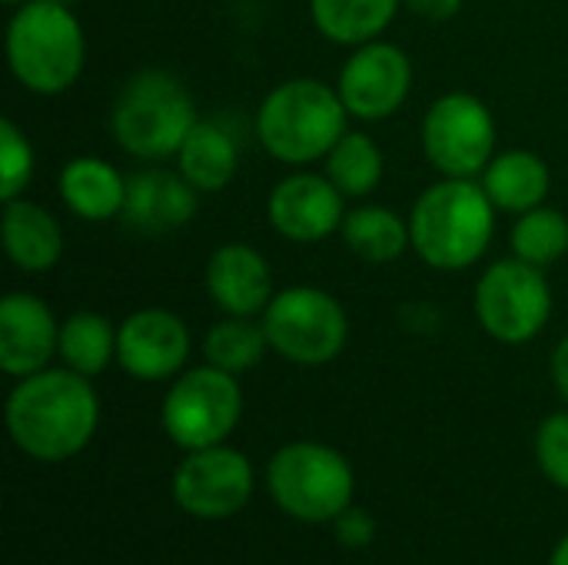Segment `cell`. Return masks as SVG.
Returning <instances> with one entry per match:
<instances>
[{"mask_svg": "<svg viewBox=\"0 0 568 565\" xmlns=\"http://www.w3.org/2000/svg\"><path fill=\"white\" fill-rule=\"evenodd\" d=\"M97 423V393L90 380L73 370H40L23 376L7 400L10 440L40 463L77 456L93 440Z\"/></svg>", "mask_w": 568, "mask_h": 565, "instance_id": "cell-1", "label": "cell"}, {"mask_svg": "<svg viewBox=\"0 0 568 565\" xmlns=\"http://www.w3.org/2000/svg\"><path fill=\"white\" fill-rule=\"evenodd\" d=\"M496 233V206L473 180L446 176L429 186L409 213V240L433 270L473 266Z\"/></svg>", "mask_w": 568, "mask_h": 565, "instance_id": "cell-2", "label": "cell"}, {"mask_svg": "<svg viewBox=\"0 0 568 565\" xmlns=\"http://www.w3.org/2000/svg\"><path fill=\"white\" fill-rule=\"evenodd\" d=\"M87 43L80 20L63 0H27L7 23L10 73L40 97L70 90L83 70Z\"/></svg>", "mask_w": 568, "mask_h": 565, "instance_id": "cell-3", "label": "cell"}, {"mask_svg": "<svg viewBox=\"0 0 568 565\" xmlns=\"http://www.w3.org/2000/svg\"><path fill=\"white\" fill-rule=\"evenodd\" d=\"M346 113L339 90L296 77L266 93L256 113V137L280 163H313L346 133Z\"/></svg>", "mask_w": 568, "mask_h": 565, "instance_id": "cell-4", "label": "cell"}, {"mask_svg": "<svg viewBox=\"0 0 568 565\" xmlns=\"http://www.w3.org/2000/svg\"><path fill=\"white\" fill-rule=\"evenodd\" d=\"M196 123L193 93L166 70L133 73L120 87L110 113L116 143L140 160L176 157Z\"/></svg>", "mask_w": 568, "mask_h": 565, "instance_id": "cell-5", "label": "cell"}, {"mask_svg": "<svg viewBox=\"0 0 568 565\" xmlns=\"http://www.w3.org/2000/svg\"><path fill=\"white\" fill-rule=\"evenodd\" d=\"M276 506L300 523H333L353 503V466L323 443H290L266 470Z\"/></svg>", "mask_w": 568, "mask_h": 565, "instance_id": "cell-6", "label": "cell"}, {"mask_svg": "<svg viewBox=\"0 0 568 565\" xmlns=\"http://www.w3.org/2000/svg\"><path fill=\"white\" fill-rule=\"evenodd\" d=\"M270 350L296 366H323L346 346L349 323L336 296L316 286H290L263 310Z\"/></svg>", "mask_w": 568, "mask_h": 565, "instance_id": "cell-7", "label": "cell"}, {"mask_svg": "<svg viewBox=\"0 0 568 565\" xmlns=\"http://www.w3.org/2000/svg\"><path fill=\"white\" fill-rule=\"evenodd\" d=\"M243 416V393L233 373L216 366L186 370L166 393L160 420L166 436L186 453L220 446Z\"/></svg>", "mask_w": 568, "mask_h": 565, "instance_id": "cell-8", "label": "cell"}, {"mask_svg": "<svg viewBox=\"0 0 568 565\" xmlns=\"http://www.w3.org/2000/svg\"><path fill=\"white\" fill-rule=\"evenodd\" d=\"M476 316L499 343H529L552 316V290L542 266L499 260L476 283Z\"/></svg>", "mask_w": 568, "mask_h": 565, "instance_id": "cell-9", "label": "cell"}, {"mask_svg": "<svg viewBox=\"0 0 568 565\" xmlns=\"http://www.w3.org/2000/svg\"><path fill=\"white\" fill-rule=\"evenodd\" d=\"M423 150L446 176L473 180L483 173L496 150V120L473 93L439 97L423 120Z\"/></svg>", "mask_w": 568, "mask_h": 565, "instance_id": "cell-10", "label": "cell"}, {"mask_svg": "<svg viewBox=\"0 0 568 565\" xmlns=\"http://www.w3.org/2000/svg\"><path fill=\"white\" fill-rule=\"evenodd\" d=\"M253 486L250 460L226 446L193 450L173 473V500L196 519L236 516L250 503Z\"/></svg>", "mask_w": 568, "mask_h": 565, "instance_id": "cell-11", "label": "cell"}, {"mask_svg": "<svg viewBox=\"0 0 568 565\" xmlns=\"http://www.w3.org/2000/svg\"><path fill=\"white\" fill-rule=\"evenodd\" d=\"M336 90L353 117L386 120L413 90V63L396 43L369 40L343 63Z\"/></svg>", "mask_w": 568, "mask_h": 565, "instance_id": "cell-12", "label": "cell"}, {"mask_svg": "<svg viewBox=\"0 0 568 565\" xmlns=\"http://www.w3.org/2000/svg\"><path fill=\"white\" fill-rule=\"evenodd\" d=\"M190 356V330L170 310L130 313L116 330L120 366L143 383H160L176 376Z\"/></svg>", "mask_w": 568, "mask_h": 565, "instance_id": "cell-13", "label": "cell"}, {"mask_svg": "<svg viewBox=\"0 0 568 565\" xmlns=\"http://www.w3.org/2000/svg\"><path fill=\"white\" fill-rule=\"evenodd\" d=\"M343 193L329 176L293 173L280 180L270 193L266 213L280 236L293 243H320L329 233L343 230Z\"/></svg>", "mask_w": 568, "mask_h": 565, "instance_id": "cell-14", "label": "cell"}, {"mask_svg": "<svg viewBox=\"0 0 568 565\" xmlns=\"http://www.w3.org/2000/svg\"><path fill=\"white\" fill-rule=\"evenodd\" d=\"M60 350V323L50 306L30 293H7L0 300V370L7 376H33L47 370Z\"/></svg>", "mask_w": 568, "mask_h": 565, "instance_id": "cell-15", "label": "cell"}, {"mask_svg": "<svg viewBox=\"0 0 568 565\" xmlns=\"http://www.w3.org/2000/svg\"><path fill=\"white\" fill-rule=\"evenodd\" d=\"M196 206H200V190L180 170L170 173L163 167H150L126 180V200L120 220L143 236H156L190 223L196 216Z\"/></svg>", "mask_w": 568, "mask_h": 565, "instance_id": "cell-16", "label": "cell"}, {"mask_svg": "<svg viewBox=\"0 0 568 565\" xmlns=\"http://www.w3.org/2000/svg\"><path fill=\"white\" fill-rule=\"evenodd\" d=\"M206 293L226 316H256L273 300L270 263L250 243H223L206 263Z\"/></svg>", "mask_w": 568, "mask_h": 565, "instance_id": "cell-17", "label": "cell"}, {"mask_svg": "<svg viewBox=\"0 0 568 565\" xmlns=\"http://www.w3.org/2000/svg\"><path fill=\"white\" fill-rule=\"evenodd\" d=\"M3 250L23 273H47L63 253V233L50 210L23 196L3 203Z\"/></svg>", "mask_w": 568, "mask_h": 565, "instance_id": "cell-18", "label": "cell"}, {"mask_svg": "<svg viewBox=\"0 0 568 565\" xmlns=\"http://www.w3.org/2000/svg\"><path fill=\"white\" fill-rule=\"evenodd\" d=\"M60 196L80 220L103 223L123 213L126 180L100 157H73L60 170Z\"/></svg>", "mask_w": 568, "mask_h": 565, "instance_id": "cell-19", "label": "cell"}, {"mask_svg": "<svg viewBox=\"0 0 568 565\" xmlns=\"http://www.w3.org/2000/svg\"><path fill=\"white\" fill-rule=\"evenodd\" d=\"M549 186H552V173L546 160L529 150L499 153L483 170V190L496 210L529 213L542 206V200L549 196Z\"/></svg>", "mask_w": 568, "mask_h": 565, "instance_id": "cell-20", "label": "cell"}, {"mask_svg": "<svg viewBox=\"0 0 568 565\" xmlns=\"http://www.w3.org/2000/svg\"><path fill=\"white\" fill-rule=\"evenodd\" d=\"M240 167V150L236 140L216 127L200 120L190 137L183 140L180 153H176V170L200 190V193H220L233 183Z\"/></svg>", "mask_w": 568, "mask_h": 565, "instance_id": "cell-21", "label": "cell"}, {"mask_svg": "<svg viewBox=\"0 0 568 565\" xmlns=\"http://www.w3.org/2000/svg\"><path fill=\"white\" fill-rule=\"evenodd\" d=\"M399 0H310V17L316 30L346 47H363L376 40L396 17Z\"/></svg>", "mask_w": 568, "mask_h": 565, "instance_id": "cell-22", "label": "cell"}, {"mask_svg": "<svg viewBox=\"0 0 568 565\" xmlns=\"http://www.w3.org/2000/svg\"><path fill=\"white\" fill-rule=\"evenodd\" d=\"M343 240L366 263H393L406 253V246H413L409 223H403L389 206H359L346 213Z\"/></svg>", "mask_w": 568, "mask_h": 565, "instance_id": "cell-23", "label": "cell"}, {"mask_svg": "<svg viewBox=\"0 0 568 565\" xmlns=\"http://www.w3.org/2000/svg\"><path fill=\"white\" fill-rule=\"evenodd\" d=\"M60 360L80 376H97L116 356V330L100 313H73L60 323Z\"/></svg>", "mask_w": 568, "mask_h": 565, "instance_id": "cell-24", "label": "cell"}, {"mask_svg": "<svg viewBox=\"0 0 568 565\" xmlns=\"http://www.w3.org/2000/svg\"><path fill=\"white\" fill-rule=\"evenodd\" d=\"M326 176L343 196H366L383 180V150L366 133H343L326 153Z\"/></svg>", "mask_w": 568, "mask_h": 565, "instance_id": "cell-25", "label": "cell"}, {"mask_svg": "<svg viewBox=\"0 0 568 565\" xmlns=\"http://www.w3.org/2000/svg\"><path fill=\"white\" fill-rule=\"evenodd\" d=\"M266 346L270 340H266L263 323H253V316H226L206 333L203 356L210 366L240 376L263 360Z\"/></svg>", "mask_w": 568, "mask_h": 565, "instance_id": "cell-26", "label": "cell"}, {"mask_svg": "<svg viewBox=\"0 0 568 565\" xmlns=\"http://www.w3.org/2000/svg\"><path fill=\"white\" fill-rule=\"evenodd\" d=\"M513 253L532 266H549L568 253V220L559 210L536 206L513 226Z\"/></svg>", "mask_w": 568, "mask_h": 565, "instance_id": "cell-27", "label": "cell"}, {"mask_svg": "<svg viewBox=\"0 0 568 565\" xmlns=\"http://www.w3.org/2000/svg\"><path fill=\"white\" fill-rule=\"evenodd\" d=\"M33 176V147L13 120H0V200H17Z\"/></svg>", "mask_w": 568, "mask_h": 565, "instance_id": "cell-28", "label": "cell"}, {"mask_svg": "<svg viewBox=\"0 0 568 565\" xmlns=\"http://www.w3.org/2000/svg\"><path fill=\"white\" fill-rule=\"evenodd\" d=\"M536 460L549 483L568 490V413H552L536 433Z\"/></svg>", "mask_w": 568, "mask_h": 565, "instance_id": "cell-29", "label": "cell"}, {"mask_svg": "<svg viewBox=\"0 0 568 565\" xmlns=\"http://www.w3.org/2000/svg\"><path fill=\"white\" fill-rule=\"evenodd\" d=\"M333 533H336V543L346 546V549H366L373 539H376V523L366 509H343L336 519H333Z\"/></svg>", "mask_w": 568, "mask_h": 565, "instance_id": "cell-30", "label": "cell"}, {"mask_svg": "<svg viewBox=\"0 0 568 565\" xmlns=\"http://www.w3.org/2000/svg\"><path fill=\"white\" fill-rule=\"evenodd\" d=\"M403 3L426 20H449L463 7V0H403Z\"/></svg>", "mask_w": 568, "mask_h": 565, "instance_id": "cell-31", "label": "cell"}, {"mask_svg": "<svg viewBox=\"0 0 568 565\" xmlns=\"http://www.w3.org/2000/svg\"><path fill=\"white\" fill-rule=\"evenodd\" d=\"M549 373H552V383H556L559 396L568 403V336L556 346L552 363H549Z\"/></svg>", "mask_w": 568, "mask_h": 565, "instance_id": "cell-32", "label": "cell"}, {"mask_svg": "<svg viewBox=\"0 0 568 565\" xmlns=\"http://www.w3.org/2000/svg\"><path fill=\"white\" fill-rule=\"evenodd\" d=\"M549 565H568V536L559 543V546H556V553H552Z\"/></svg>", "mask_w": 568, "mask_h": 565, "instance_id": "cell-33", "label": "cell"}, {"mask_svg": "<svg viewBox=\"0 0 568 565\" xmlns=\"http://www.w3.org/2000/svg\"><path fill=\"white\" fill-rule=\"evenodd\" d=\"M3 3H27V0H3Z\"/></svg>", "mask_w": 568, "mask_h": 565, "instance_id": "cell-34", "label": "cell"}]
</instances>
